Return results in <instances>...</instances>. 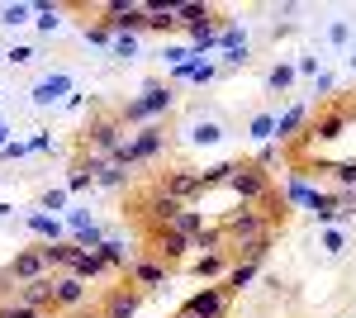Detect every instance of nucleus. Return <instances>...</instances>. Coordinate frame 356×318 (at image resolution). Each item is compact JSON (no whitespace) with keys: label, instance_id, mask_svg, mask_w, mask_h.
Segmentation results:
<instances>
[{"label":"nucleus","instance_id":"obj_1","mask_svg":"<svg viewBox=\"0 0 356 318\" xmlns=\"http://www.w3.org/2000/svg\"><path fill=\"white\" fill-rule=\"evenodd\" d=\"M124 138H129V129H124L119 109H95V114L86 119V129H81V138H76V148H81V152H95V157H110Z\"/></svg>","mask_w":356,"mask_h":318},{"label":"nucleus","instance_id":"obj_2","mask_svg":"<svg viewBox=\"0 0 356 318\" xmlns=\"http://www.w3.org/2000/svg\"><path fill=\"white\" fill-rule=\"evenodd\" d=\"M219 228H223V238H228V242H261V238H275V223L266 218V209H257V205H238V209L228 214Z\"/></svg>","mask_w":356,"mask_h":318},{"label":"nucleus","instance_id":"obj_3","mask_svg":"<svg viewBox=\"0 0 356 318\" xmlns=\"http://www.w3.org/2000/svg\"><path fill=\"white\" fill-rule=\"evenodd\" d=\"M186 252H191V238L181 233V228H147V247H143V257H157L162 266H176L186 262Z\"/></svg>","mask_w":356,"mask_h":318},{"label":"nucleus","instance_id":"obj_4","mask_svg":"<svg viewBox=\"0 0 356 318\" xmlns=\"http://www.w3.org/2000/svg\"><path fill=\"white\" fill-rule=\"evenodd\" d=\"M228 186L243 195V205H261V200L275 190V181H271V171H266V166H257V161H238Z\"/></svg>","mask_w":356,"mask_h":318},{"label":"nucleus","instance_id":"obj_5","mask_svg":"<svg viewBox=\"0 0 356 318\" xmlns=\"http://www.w3.org/2000/svg\"><path fill=\"white\" fill-rule=\"evenodd\" d=\"M100 15H105L100 24L110 29L114 38H124V33H143V29L152 24L147 5H129V0H114V5H105V10H100Z\"/></svg>","mask_w":356,"mask_h":318},{"label":"nucleus","instance_id":"obj_6","mask_svg":"<svg viewBox=\"0 0 356 318\" xmlns=\"http://www.w3.org/2000/svg\"><path fill=\"white\" fill-rule=\"evenodd\" d=\"M152 186L162 190V195H171L176 205H191V200L204 195V181H200V171H195V166H171V171H162Z\"/></svg>","mask_w":356,"mask_h":318},{"label":"nucleus","instance_id":"obj_7","mask_svg":"<svg viewBox=\"0 0 356 318\" xmlns=\"http://www.w3.org/2000/svg\"><path fill=\"white\" fill-rule=\"evenodd\" d=\"M86 299H90V285H86L81 276H72V271H57L53 276V309L57 314H81Z\"/></svg>","mask_w":356,"mask_h":318},{"label":"nucleus","instance_id":"obj_8","mask_svg":"<svg viewBox=\"0 0 356 318\" xmlns=\"http://www.w3.org/2000/svg\"><path fill=\"white\" fill-rule=\"evenodd\" d=\"M347 124H352V109H347V105H332V109H323L318 119H309V129L300 133V143H332V138H342V133H347Z\"/></svg>","mask_w":356,"mask_h":318},{"label":"nucleus","instance_id":"obj_9","mask_svg":"<svg viewBox=\"0 0 356 318\" xmlns=\"http://www.w3.org/2000/svg\"><path fill=\"white\" fill-rule=\"evenodd\" d=\"M181 309H191V314L200 318H228V309H233V294H228V285H204V290H195Z\"/></svg>","mask_w":356,"mask_h":318},{"label":"nucleus","instance_id":"obj_10","mask_svg":"<svg viewBox=\"0 0 356 318\" xmlns=\"http://www.w3.org/2000/svg\"><path fill=\"white\" fill-rule=\"evenodd\" d=\"M129 285H138L143 294H152V290H162L166 280H171V266H162L157 257H138L134 266H129V276H124Z\"/></svg>","mask_w":356,"mask_h":318},{"label":"nucleus","instance_id":"obj_11","mask_svg":"<svg viewBox=\"0 0 356 318\" xmlns=\"http://www.w3.org/2000/svg\"><path fill=\"white\" fill-rule=\"evenodd\" d=\"M138 309H143V290L138 285H114L110 294H105V304H100V314L105 318H138Z\"/></svg>","mask_w":356,"mask_h":318},{"label":"nucleus","instance_id":"obj_12","mask_svg":"<svg viewBox=\"0 0 356 318\" xmlns=\"http://www.w3.org/2000/svg\"><path fill=\"white\" fill-rule=\"evenodd\" d=\"M134 138V152H138V166H147V161H157L166 152V143H171V133H166V124H147V129L129 133Z\"/></svg>","mask_w":356,"mask_h":318},{"label":"nucleus","instance_id":"obj_13","mask_svg":"<svg viewBox=\"0 0 356 318\" xmlns=\"http://www.w3.org/2000/svg\"><path fill=\"white\" fill-rule=\"evenodd\" d=\"M10 276H15V280H19V285H29V280H43V276H53V271H48V262H43V252H38V242H33V247H24V252H15V257H10Z\"/></svg>","mask_w":356,"mask_h":318},{"label":"nucleus","instance_id":"obj_14","mask_svg":"<svg viewBox=\"0 0 356 318\" xmlns=\"http://www.w3.org/2000/svg\"><path fill=\"white\" fill-rule=\"evenodd\" d=\"M38 252H43V262H48V271H72V262L81 257V247H76V238H62V242H38Z\"/></svg>","mask_w":356,"mask_h":318},{"label":"nucleus","instance_id":"obj_15","mask_svg":"<svg viewBox=\"0 0 356 318\" xmlns=\"http://www.w3.org/2000/svg\"><path fill=\"white\" fill-rule=\"evenodd\" d=\"M15 299H19V304H29V309H38V314H57V309H53V276L19 285V294H15Z\"/></svg>","mask_w":356,"mask_h":318},{"label":"nucleus","instance_id":"obj_16","mask_svg":"<svg viewBox=\"0 0 356 318\" xmlns=\"http://www.w3.org/2000/svg\"><path fill=\"white\" fill-rule=\"evenodd\" d=\"M138 100H143V109H147V119H152V124H162V114H171V86H162V81H147Z\"/></svg>","mask_w":356,"mask_h":318},{"label":"nucleus","instance_id":"obj_17","mask_svg":"<svg viewBox=\"0 0 356 318\" xmlns=\"http://www.w3.org/2000/svg\"><path fill=\"white\" fill-rule=\"evenodd\" d=\"M100 257L110 262V271H119V276H129V266L143 257L138 247H129V242H119V238H105V247H100Z\"/></svg>","mask_w":356,"mask_h":318},{"label":"nucleus","instance_id":"obj_18","mask_svg":"<svg viewBox=\"0 0 356 318\" xmlns=\"http://www.w3.org/2000/svg\"><path fill=\"white\" fill-rule=\"evenodd\" d=\"M228 252H214V257H195L191 262V276H200V280H214V285H219L223 276H228Z\"/></svg>","mask_w":356,"mask_h":318},{"label":"nucleus","instance_id":"obj_19","mask_svg":"<svg viewBox=\"0 0 356 318\" xmlns=\"http://www.w3.org/2000/svg\"><path fill=\"white\" fill-rule=\"evenodd\" d=\"M295 129H309V105H290L285 114H275V138L280 143H290Z\"/></svg>","mask_w":356,"mask_h":318},{"label":"nucleus","instance_id":"obj_20","mask_svg":"<svg viewBox=\"0 0 356 318\" xmlns=\"http://www.w3.org/2000/svg\"><path fill=\"white\" fill-rule=\"evenodd\" d=\"M67 90H72V81L62 77V72H57V77H43L38 86H33V105H57Z\"/></svg>","mask_w":356,"mask_h":318},{"label":"nucleus","instance_id":"obj_21","mask_svg":"<svg viewBox=\"0 0 356 318\" xmlns=\"http://www.w3.org/2000/svg\"><path fill=\"white\" fill-rule=\"evenodd\" d=\"M318 176H332L337 190H356V157L352 161H318Z\"/></svg>","mask_w":356,"mask_h":318},{"label":"nucleus","instance_id":"obj_22","mask_svg":"<svg viewBox=\"0 0 356 318\" xmlns=\"http://www.w3.org/2000/svg\"><path fill=\"white\" fill-rule=\"evenodd\" d=\"M191 247L200 252V257H214V252H228V238H223V228L209 223L204 233H195V238H191Z\"/></svg>","mask_w":356,"mask_h":318},{"label":"nucleus","instance_id":"obj_23","mask_svg":"<svg viewBox=\"0 0 356 318\" xmlns=\"http://www.w3.org/2000/svg\"><path fill=\"white\" fill-rule=\"evenodd\" d=\"M110 271V262L100 257V252H81L76 262H72V276H81V280H95V276H105Z\"/></svg>","mask_w":356,"mask_h":318},{"label":"nucleus","instance_id":"obj_24","mask_svg":"<svg viewBox=\"0 0 356 318\" xmlns=\"http://www.w3.org/2000/svg\"><path fill=\"white\" fill-rule=\"evenodd\" d=\"M191 143H200V148H214V143H223V124H214V119H200V124H191V133H186Z\"/></svg>","mask_w":356,"mask_h":318},{"label":"nucleus","instance_id":"obj_25","mask_svg":"<svg viewBox=\"0 0 356 318\" xmlns=\"http://www.w3.org/2000/svg\"><path fill=\"white\" fill-rule=\"evenodd\" d=\"M257 271H261V266H252V262H243V266H228V276H223L228 294H238L243 285H252V280H257Z\"/></svg>","mask_w":356,"mask_h":318},{"label":"nucleus","instance_id":"obj_26","mask_svg":"<svg viewBox=\"0 0 356 318\" xmlns=\"http://www.w3.org/2000/svg\"><path fill=\"white\" fill-rule=\"evenodd\" d=\"M171 228H181L186 238H195V233H204L209 223H204V214H200V209H191V205H186V209L176 214V223H171Z\"/></svg>","mask_w":356,"mask_h":318},{"label":"nucleus","instance_id":"obj_27","mask_svg":"<svg viewBox=\"0 0 356 318\" xmlns=\"http://www.w3.org/2000/svg\"><path fill=\"white\" fill-rule=\"evenodd\" d=\"M295 77H300V67H290V62H275L271 72H266V86H271V90H290V86H295Z\"/></svg>","mask_w":356,"mask_h":318},{"label":"nucleus","instance_id":"obj_28","mask_svg":"<svg viewBox=\"0 0 356 318\" xmlns=\"http://www.w3.org/2000/svg\"><path fill=\"white\" fill-rule=\"evenodd\" d=\"M100 190H124L129 186V171L124 166H114V161H105V171H100V181H95Z\"/></svg>","mask_w":356,"mask_h":318},{"label":"nucleus","instance_id":"obj_29","mask_svg":"<svg viewBox=\"0 0 356 318\" xmlns=\"http://www.w3.org/2000/svg\"><path fill=\"white\" fill-rule=\"evenodd\" d=\"M29 228H33L43 242H62V238H57V223L48 218V214H33V218H29Z\"/></svg>","mask_w":356,"mask_h":318},{"label":"nucleus","instance_id":"obj_30","mask_svg":"<svg viewBox=\"0 0 356 318\" xmlns=\"http://www.w3.org/2000/svg\"><path fill=\"white\" fill-rule=\"evenodd\" d=\"M252 138H257V143L275 138V114H257V119H252Z\"/></svg>","mask_w":356,"mask_h":318},{"label":"nucleus","instance_id":"obj_31","mask_svg":"<svg viewBox=\"0 0 356 318\" xmlns=\"http://www.w3.org/2000/svg\"><path fill=\"white\" fill-rule=\"evenodd\" d=\"M29 15H33V5H5V10H0V24L15 29V24H24Z\"/></svg>","mask_w":356,"mask_h":318},{"label":"nucleus","instance_id":"obj_32","mask_svg":"<svg viewBox=\"0 0 356 318\" xmlns=\"http://www.w3.org/2000/svg\"><path fill=\"white\" fill-rule=\"evenodd\" d=\"M0 318H48V314H38V309L19 304V299H10V304H0Z\"/></svg>","mask_w":356,"mask_h":318},{"label":"nucleus","instance_id":"obj_33","mask_svg":"<svg viewBox=\"0 0 356 318\" xmlns=\"http://www.w3.org/2000/svg\"><path fill=\"white\" fill-rule=\"evenodd\" d=\"M38 209H67V190H43V200H38Z\"/></svg>","mask_w":356,"mask_h":318},{"label":"nucleus","instance_id":"obj_34","mask_svg":"<svg viewBox=\"0 0 356 318\" xmlns=\"http://www.w3.org/2000/svg\"><path fill=\"white\" fill-rule=\"evenodd\" d=\"M33 15H38V29H48V33H53V29L62 24V19H57V5H38Z\"/></svg>","mask_w":356,"mask_h":318},{"label":"nucleus","instance_id":"obj_35","mask_svg":"<svg viewBox=\"0 0 356 318\" xmlns=\"http://www.w3.org/2000/svg\"><path fill=\"white\" fill-rule=\"evenodd\" d=\"M110 48H114V57H138V38H134V33H124V38H114Z\"/></svg>","mask_w":356,"mask_h":318},{"label":"nucleus","instance_id":"obj_36","mask_svg":"<svg viewBox=\"0 0 356 318\" xmlns=\"http://www.w3.org/2000/svg\"><path fill=\"white\" fill-rule=\"evenodd\" d=\"M86 43H114V33L95 19V24H86Z\"/></svg>","mask_w":356,"mask_h":318},{"label":"nucleus","instance_id":"obj_37","mask_svg":"<svg viewBox=\"0 0 356 318\" xmlns=\"http://www.w3.org/2000/svg\"><path fill=\"white\" fill-rule=\"evenodd\" d=\"M10 67H29V62H33V48H24V43H19V48H10Z\"/></svg>","mask_w":356,"mask_h":318},{"label":"nucleus","instance_id":"obj_38","mask_svg":"<svg viewBox=\"0 0 356 318\" xmlns=\"http://www.w3.org/2000/svg\"><path fill=\"white\" fill-rule=\"evenodd\" d=\"M323 247H328L332 257H337V252L347 247V238H342V228H328V233H323Z\"/></svg>","mask_w":356,"mask_h":318},{"label":"nucleus","instance_id":"obj_39","mask_svg":"<svg viewBox=\"0 0 356 318\" xmlns=\"http://www.w3.org/2000/svg\"><path fill=\"white\" fill-rule=\"evenodd\" d=\"M5 294H19V280L10 276V266H0V299H5Z\"/></svg>","mask_w":356,"mask_h":318},{"label":"nucleus","instance_id":"obj_40","mask_svg":"<svg viewBox=\"0 0 356 318\" xmlns=\"http://www.w3.org/2000/svg\"><path fill=\"white\" fill-rule=\"evenodd\" d=\"M24 152H29V143H5V148H0V157H5V161H19Z\"/></svg>","mask_w":356,"mask_h":318},{"label":"nucleus","instance_id":"obj_41","mask_svg":"<svg viewBox=\"0 0 356 318\" xmlns=\"http://www.w3.org/2000/svg\"><path fill=\"white\" fill-rule=\"evenodd\" d=\"M48 148H53V138H48L43 129H38L33 138H29V152H48Z\"/></svg>","mask_w":356,"mask_h":318},{"label":"nucleus","instance_id":"obj_42","mask_svg":"<svg viewBox=\"0 0 356 318\" xmlns=\"http://www.w3.org/2000/svg\"><path fill=\"white\" fill-rule=\"evenodd\" d=\"M5 133H10V129H5V124H0V148H5V143H10V138H5Z\"/></svg>","mask_w":356,"mask_h":318},{"label":"nucleus","instance_id":"obj_43","mask_svg":"<svg viewBox=\"0 0 356 318\" xmlns=\"http://www.w3.org/2000/svg\"><path fill=\"white\" fill-rule=\"evenodd\" d=\"M176 318H200V314H191V309H181V314H176Z\"/></svg>","mask_w":356,"mask_h":318},{"label":"nucleus","instance_id":"obj_44","mask_svg":"<svg viewBox=\"0 0 356 318\" xmlns=\"http://www.w3.org/2000/svg\"><path fill=\"white\" fill-rule=\"evenodd\" d=\"M5 214H10V205H5V200H0V218H5Z\"/></svg>","mask_w":356,"mask_h":318}]
</instances>
